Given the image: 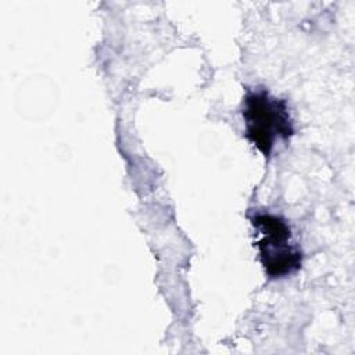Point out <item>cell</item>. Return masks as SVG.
Here are the masks:
<instances>
[{
    "mask_svg": "<svg viewBox=\"0 0 355 355\" xmlns=\"http://www.w3.org/2000/svg\"><path fill=\"white\" fill-rule=\"evenodd\" d=\"M243 118L247 139L265 157L270 155L277 140H286L294 132L287 103L265 89L247 92Z\"/></svg>",
    "mask_w": 355,
    "mask_h": 355,
    "instance_id": "obj_1",
    "label": "cell"
},
{
    "mask_svg": "<svg viewBox=\"0 0 355 355\" xmlns=\"http://www.w3.org/2000/svg\"><path fill=\"white\" fill-rule=\"evenodd\" d=\"M251 222L263 234L258 248L269 277H283L301 268L302 252L295 244H290L291 232L283 218L272 214H255Z\"/></svg>",
    "mask_w": 355,
    "mask_h": 355,
    "instance_id": "obj_2",
    "label": "cell"
}]
</instances>
